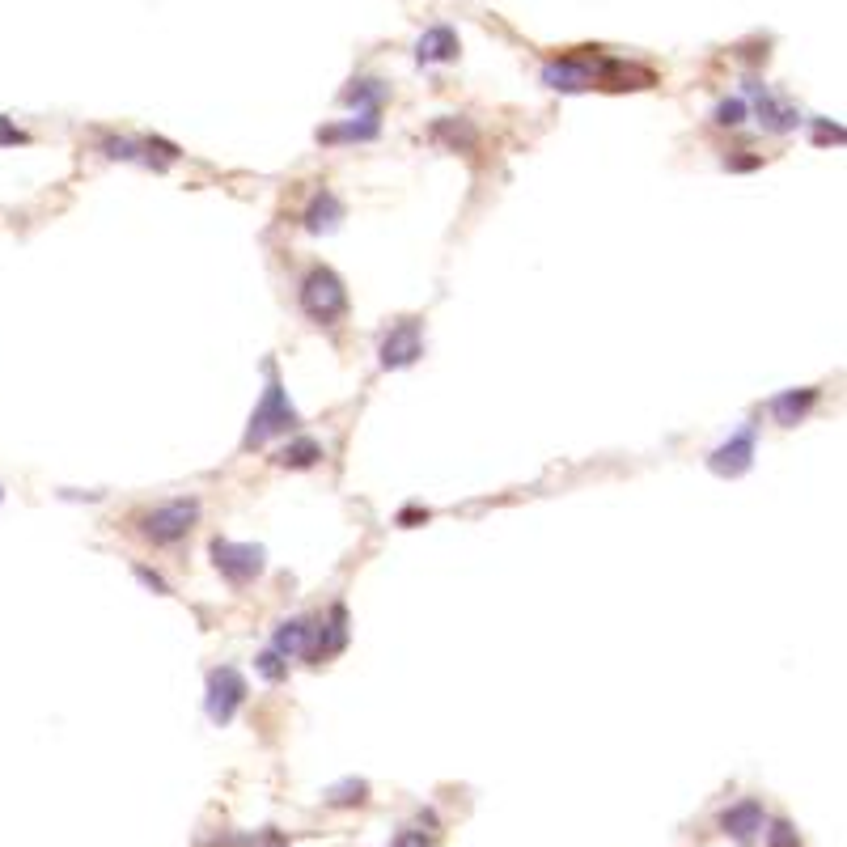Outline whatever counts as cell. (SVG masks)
Masks as SVG:
<instances>
[{
  "label": "cell",
  "mask_w": 847,
  "mask_h": 847,
  "mask_svg": "<svg viewBox=\"0 0 847 847\" xmlns=\"http://www.w3.org/2000/svg\"><path fill=\"white\" fill-rule=\"evenodd\" d=\"M297 424H301L297 407L288 403V394H284V386H280L276 369L267 365V386H263V403L255 407V416H250V428H246V437H242V449L267 445V441H272V437H284V432H293Z\"/></svg>",
  "instance_id": "obj_1"
},
{
  "label": "cell",
  "mask_w": 847,
  "mask_h": 847,
  "mask_svg": "<svg viewBox=\"0 0 847 847\" xmlns=\"http://www.w3.org/2000/svg\"><path fill=\"white\" fill-rule=\"evenodd\" d=\"M301 310L305 318H314L318 327H331L335 318H344L348 310V288L331 267H314L310 276L301 280Z\"/></svg>",
  "instance_id": "obj_2"
},
{
  "label": "cell",
  "mask_w": 847,
  "mask_h": 847,
  "mask_svg": "<svg viewBox=\"0 0 847 847\" xmlns=\"http://www.w3.org/2000/svg\"><path fill=\"white\" fill-rule=\"evenodd\" d=\"M195 521H200V500H166L140 517V534L153 547H170V543H183Z\"/></svg>",
  "instance_id": "obj_3"
},
{
  "label": "cell",
  "mask_w": 847,
  "mask_h": 847,
  "mask_svg": "<svg viewBox=\"0 0 847 847\" xmlns=\"http://www.w3.org/2000/svg\"><path fill=\"white\" fill-rule=\"evenodd\" d=\"M263 547L250 543H229V538H212V564L229 585H250L263 572Z\"/></svg>",
  "instance_id": "obj_4"
},
{
  "label": "cell",
  "mask_w": 847,
  "mask_h": 847,
  "mask_svg": "<svg viewBox=\"0 0 847 847\" xmlns=\"http://www.w3.org/2000/svg\"><path fill=\"white\" fill-rule=\"evenodd\" d=\"M242 699H246V678L233 665H221V670L208 674V716L216 725H229L233 712L242 708Z\"/></svg>",
  "instance_id": "obj_5"
},
{
  "label": "cell",
  "mask_w": 847,
  "mask_h": 847,
  "mask_svg": "<svg viewBox=\"0 0 847 847\" xmlns=\"http://www.w3.org/2000/svg\"><path fill=\"white\" fill-rule=\"evenodd\" d=\"M377 356H382V369H407V365H416V360L424 356V339H420V322H399L386 339H382V348H377Z\"/></svg>",
  "instance_id": "obj_6"
},
{
  "label": "cell",
  "mask_w": 847,
  "mask_h": 847,
  "mask_svg": "<svg viewBox=\"0 0 847 847\" xmlns=\"http://www.w3.org/2000/svg\"><path fill=\"white\" fill-rule=\"evenodd\" d=\"M750 462H754V428L746 424L742 432H737V437H729L720 449H712L708 471L720 475V479H737V475L750 471Z\"/></svg>",
  "instance_id": "obj_7"
},
{
  "label": "cell",
  "mask_w": 847,
  "mask_h": 847,
  "mask_svg": "<svg viewBox=\"0 0 847 847\" xmlns=\"http://www.w3.org/2000/svg\"><path fill=\"white\" fill-rule=\"evenodd\" d=\"M344 644H348V610L344 606H331L327 623H314V640H310V653H305V661L322 665L327 657H335Z\"/></svg>",
  "instance_id": "obj_8"
},
{
  "label": "cell",
  "mask_w": 847,
  "mask_h": 847,
  "mask_svg": "<svg viewBox=\"0 0 847 847\" xmlns=\"http://www.w3.org/2000/svg\"><path fill=\"white\" fill-rule=\"evenodd\" d=\"M543 85L560 89V94H585L593 89V72L585 64V56H568V60H551L543 68Z\"/></svg>",
  "instance_id": "obj_9"
},
{
  "label": "cell",
  "mask_w": 847,
  "mask_h": 847,
  "mask_svg": "<svg viewBox=\"0 0 847 847\" xmlns=\"http://www.w3.org/2000/svg\"><path fill=\"white\" fill-rule=\"evenodd\" d=\"M746 94L754 98V111H759V123H763L767 132H792L801 123V115L792 111V106H780L759 81H746Z\"/></svg>",
  "instance_id": "obj_10"
},
{
  "label": "cell",
  "mask_w": 847,
  "mask_h": 847,
  "mask_svg": "<svg viewBox=\"0 0 847 847\" xmlns=\"http://www.w3.org/2000/svg\"><path fill=\"white\" fill-rule=\"evenodd\" d=\"M416 60L420 64H449V60H458V34L449 30V26L424 30L420 43H416Z\"/></svg>",
  "instance_id": "obj_11"
},
{
  "label": "cell",
  "mask_w": 847,
  "mask_h": 847,
  "mask_svg": "<svg viewBox=\"0 0 847 847\" xmlns=\"http://www.w3.org/2000/svg\"><path fill=\"white\" fill-rule=\"evenodd\" d=\"M310 640H314V623L310 619H284L280 627H276V640H272V648L280 657H305L310 653Z\"/></svg>",
  "instance_id": "obj_12"
},
{
  "label": "cell",
  "mask_w": 847,
  "mask_h": 847,
  "mask_svg": "<svg viewBox=\"0 0 847 847\" xmlns=\"http://www.w3.org/2000/svg\"><path fill=\"white\" fill-rule=\"evenodd\" d=\"M720 826L733 835V839H742L750 843L754 835L763 831V805L759 801H737L733 809H725V818H720Z\"/></svg>",
  "instance_id": "obj_13"
},
{
  "label": "cell",
  "mask_w": 847,
  "mask_h": 847,
  "mask_svg": "<svg viewBox=\"0 0 847 847\" xmlns=\"http://www.w3.org/2000/svg\"><path fill=\"white\" fill-rule=\"evenodd\" d=\"M339 216H344V208H339L335 195L331 191H318L314 200H310V208H305L301 221H305V229H310V233H331L339 225Z\"/></svg>",
  "instance_id": "obj_14"
},
{
  "label": "cell",
  "mask_w": 847,
  "mask_h": 847,
  "mask_svg": "<svg viewBox=\"0 0 847 847\" xmlns=\"http://www.w3.org/2000/svg\"><path fill=\"white\" fill-rule=\"evenodd\" d=\"M318 458H322V445L314 437H297V441H288L276 454V466H288V471H310V466H318Z\"/></svg>",
  "instance_id": "obj_15"
},
{
  "label": "cell",
  "mask_w": 847,
  "mask_h": 847,
  "mask_svg": "<svg viewBox=\"0 0 847 847\" xmlns=\"http://www.w3.org/2000/svg\"><path fill=\"white\" fill-rule=\"evenodd\" d=\"M814 403H818V390H788L771 403V416H776L780 424H797Z\"/></svg>",
  "instance_id": "obj_16"
},
{
  "label": "cell",
  "mask_w": 847,
  "mask_h": 847,
  "mask_svg": "<svg viewBox=\"0 0 847 847\" xmlns=\"http://www.w3.org/2000/svg\"><path fill=\"white\" fill-rule=\"evenodd\" d=\"M377 132H382V123H377V111H365L360 115V123H344V128H327V132H318V140H377Z\"/></svg>",
  "instance_id": "obj_17"
},
{
  "label": "cell",
  "mask_w": 847,
  "mask_h": 847,
  "mask_svg": "<svg viewBox=\"0 0 847 847\" xmlns=\"http://www.w3.org/2000/svg\"><path fill=\"white\" fill-rule=\"evenodd\" d=\"M344 102L356 106V111H377L386 102V85L382 81H352L344 89Z\"/></svg>",
  "instance_id": "obj_18"
},
{
  "label": "cell",
  "mask_w": 847,
  "mask_h": 847,
  "mask_svg": "<svg viewBox=\"0 0 847 847\" xmlns=\"http://www.w3.org/2000/svg\"><path fill=\"white\" fill-rule=\"evenodd\" d=\"M432 136L437 140H449V149H475V128L471 123H462V119H441V123H432Z\"/></svg>",
  "instance_id": "obj_19"
},
{
  "label": "cell",
  "mask_w": 847,
  "mask_h": 847,
  "mask_svg": "<svg viewBox=\"0 0 847 847\" xmlns=\"http://www.w3.org/2000/svg\"><path fill=\"white\" fill-rule=\"evenodd\" d=\"M327 797H331V805H360L369 797V784L365 780H344V784H335Z\"/></svg>",
  "instance_id": "obj_20"
},
{
  "label": "cell",
  "mask_w": 847,
  "mask_h": 847,
  "mask_svg": "<svg viewBox=\"0 0 847 847\" xmlns=\"http://www.w3.org/2000/svg\"><path fill=\"white\" fill-rule=\"evenodd\" d=\"M255 665H259V674H263L267 682H280V678L288 674V661L276 653V648H267L263 657H255Z\"/></svg>",
  "instance_id": "obj_21"
},
{
  "label": "cell",
  "mask_w": 847,
  "mask_h": 847,
  "mask_svg": "<svg viewBox=\"0 0 847 847\" xmlns=\"http://www.w3.org/2000/svg\"><path fill=\"white\" fill-rule=\"evenodd\" d=\"M742 119H746V102L742 98H725V102L716 106V123H720V128H737Z\"/></svg>",
  "instance_id": "obj_22"
},
{
  "label": "cell",
  "mask_w": 847,
  "mask_h": 847,
  "mask_svg": "<svg viewBox=\"0 0 847 847\" xmlns=\"http://www.w3.org/2000/svg\"><path fill=\"white\" fill-rule=\"evenodd\" d=\"M102 153L115 161H136V144L132 140H102Z\"/></svg>",
  "instance_id": "obj_23"
},
{
  "label": "cell",
  "mask_w": 847,
  "mask_h": 847,
  "mask_svg": "<svg viewBox=\"0 0 847 847\" xmlns=\"http://www.w3.org/2000/svg\"><path fill=\"white\" fill-rule=\"evenodd\" d=\"M767 839H771V847H801V839L792 835V826H788V822H776V826H771Z\"/></svg>",
  "instance_id": "obj_24"
},
{
  "label": "cell",
  "mask_w": 847,
  "mask_h": 847,
  "mask_svg": "<svg viewBox=\"0 0 847 847\" xmlns=\"http://www.w3.org/2000/svg\"><path fill=\"white\" fill-rule=\"evenodd\" d=\"M136 576H140V581H144V585H149L153 593H170V585H166V581H161V576H157L153 568H144V564H136Z\"/></svg>",
  "instance_id": "obj_25"
},
{
  "label": "cell",
  "mask_w": 847,
  "mask_h": 847,
  "mask_svg": "<svg viewBox=\"0 0 847 847\" xmlns=\"http://www.w3.org/2000/svg\"><path fill=\"white\" fill-rule=\"evenodd\" d=\"M390 847H428V839H424L420 831H403V835H399V839H394Z\"/></svg>",
  "instance_id": "obj_26"
},
{
  "label": "cell",
  "mask_w": 847,
  "mask_h": 847,
  "mask_svg": "<svg viewBox=\"0 0 847 847\" xmlns=\"http://www.w3.org/2000/svg\"><path fill=\"white\" fill-rule=\"evenodd\" d=\"M22 140H26V136L17 132V128H13L9 119H0V144H22Z\"/></svg>",
  "instance_id": "obj_27"
},
{
  "label": "cell",
  "mask_w": 847,
  "mask_h": 847,
  "mask_svg": "<svg viewBox=\"0 0 847 847\" xmlns=\"http://www.w3.org/2000/svg\"><path fill=\"white\" fill-rule=\"evenodd\" d=\"M0 500H5V488H0Z\"/></svg>",
  "instance_id": "obj_28"
}]
</instances>
